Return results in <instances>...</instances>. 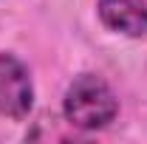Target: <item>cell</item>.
Returning <instances> with one entry per match:
<instances>
[{
  "instance_id": "2",
  "label": "cell",
  "mask_w": 147,
  "mask_h": 144,
  "mask_svg": "<svg viewBox=\"0 0 147 144\" xmlns=\"http://www.w3.org/2000/svg\"><path fill=\"white\" fill-rule=\"evenodd\" d=\"M34 108V85L26 62L0 51V116L23 122Z\"/></svg>"
},
{
  "instance_id": "3",
  "label": "cell",
  "mask_w": 147,
  "mask_h": 144,
  "mask_svg": "<svg viewBox=\"0 0 147 144\" xmlns=\"http://www.w3.org/2000/svg\"><path fill=\"white\" fill-rule=\"evenodd\" d=\"M102 26L125 37L147 34V0H96Z\"/></svg>"
},
{
  "instance_id": "1",
  "label": "cell",
  "mask_w": 147,
  "mask_h": 144,
  "mask_svg": "<svg viewBox=\"0 0 147 144\" xmlns=\"http://www.w3.org/2000/svg\"><path fill=\"white\" fill-rule=\"evenodd\" d=\"M62 113L79 130H102L119 116V99L99 73H79L62 96Z\"/></svg>"
}]
</instances>
